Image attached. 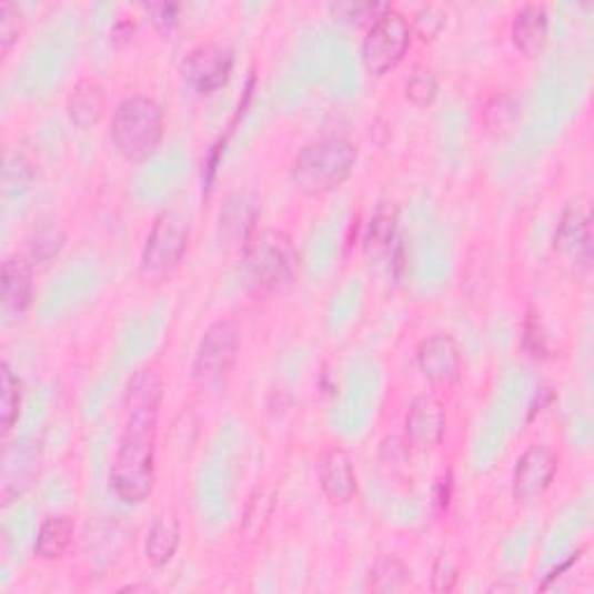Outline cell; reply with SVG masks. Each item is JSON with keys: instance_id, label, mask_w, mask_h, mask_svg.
<instances>
[{"instance_id": "obj_1", "label": "cell", "mask_w": 594, "mask_h": 594, "mask_svg": "<svg viewBox=\"0 0 594 594\" xmlns=\"http://www.w3.org/2000/svg\"><path fill=\"white\" fill-rule=\"evenodd\" d=\"M358 163V147L340 135L321 138L309 142L291 163L293 187L309 195L319 198L340 189L353 174Z\"/></svg>"}, {"instance_id": "obj_2", "label": "cell", "mask_w": 594, "mask_h": 594, "mask_svg": "<svg viewBox=\"0 0 594 594\" xmlns=\"http://www.w3.org/2000/svg\"><path fill=\"white\" fill-rule=\"evenodd\" d=\"M163 110L157 100L147 95L125 98L117 108L110 125L117 151L131 163L149 161L163 142Z\"/></svg>"}, {"instance_id": "obj_3", "label": "cell", "mask_w": 594, "mask_h": 594, "mask_svg": "<svg viewBox=\"0 0 594 594\" xmlns=\"http://www.w3.org/2000/svg\"><path fill=\"white\" fill-rule=\"evenodd\" d=\"M244 261L253 279L265 289H281L298 272V249L289 232L253 228L244 242Z\"/></svg>"}, {"instance_id": "obj_4", "label": "cell", "mask_w": 594, "mask_h": 594, "mask_svg": "<svg viewBox=\"0 0 594 594\" xmlns=\"http://www.w3.org/2000/svg\"><path fill=\"white\" fill-rule=\"evenodd\" d=\"M157 483V460H153L151 436L123 434L112 462L110 485L123 504H140L153 493Z\"/></svg>"}, {"instance_id": "obj_5", "label": "cell", "mask_w": 594, "mask_h": 594, "mask_svg": "<svg viewBox=\"0 0 594 594\" xmlns=\"http://www.w3.org/2000/svg\"><path fill=\"white\" fill-rule=\"evenodd\" d=\"M240 330L230 321H217L204 330L193 360V383L200 391H219L235 370Z\"/></svg>"}, {"instance_id": "obj_6", "label": "cell", "mask_w": 594, "mask_h": 594, "mask_svg": "<svg viewBox=\"0 0 594 594\" xmlns=\"http://www.w3.org/2000/svg\"><path fill=\"white\" fill-rule=\"evenodd\" d=\"M413 42V26L411 21L389 8L368 29V38L363 42V63L368 72L374 77L389 74L395 70L404 57L409 54Z\"/></svg>"}, {"instance_id": "obj_7", "label": "cell", "mask_w": 594, "mask_h": 594, "mask_svg": "<svg viewBox=\"0 0 594 594\" xmlns=\"http://www.w3.org/2000/svg\"><path fill=\"white\" fill-rule=\"evenodd\" d=\"M189 249V223L174 214L165 212L153 223L142 258H140V272L144 279L161 281L170 276Z\"/></svg>"}, {"instance_id": "obj_8", "label": "cell", "mask_w": 594, "mask_h": 594, "mask_svg": "<svg viewBox=\"0 0 594 594\" xmlns=\"http://www.w3.org/2000/svg\"><path fill=\"white\" fill-rule=\"evenodd\" d=\"M163 404V381L157 370H138L123 393V434L151 436L159 425Z\"/></svg>"}, {"instance_id": "obj_9", "label": "cell", "mask_w": 594, "mask_h": 594, "mask_svg": "<svg viewBox=\"0 0 594 594\" xmlns=\"http://www.w3.org/2000/svg\"><path fill=\"white\" fill-rule=\"evenodd\" d=\"M560 470V457L555 455L553 449L544 444L530 446L519 462H515L513 470V497L515 502H532L541 497L551 487L555 474Z\"/></svg>"}, {"instance_id": "obj_10", "label": "cell", "mask_w": 594, "mask_h": 594, "mask_svg": "<svg viewBox=\"0 0 594 594\" xmlns=\"http://www.w3.org/2000/svg\"><path fill=\"white\" fill-rule=\"evenodd\" d=\"M235 57L221 44H200L189 51L182 63V74L189 87L200 93H214L223 89L232 74Z\"/></svg>"}, {"instance_id": "obj_11", "label": "cell", "mask_w": 594, "mask_h": 594, "mask_svg": "<svg viewBox=\"0 0 594 594\" xmlns=\"http://www.w3.org/2000/svg\"><path fill=\"white\" fill-rule=\"evenodd\" d=\"M419 368L434 389H451L462 374V353L457 342L446 332L430 334L416 351Z\"/></svg>"}, {"instance_id": "obj_12", "label": "cell", "mask_w": 594, "mask_h": 594, "mask_svg": "<svg viewBox=\"0 0 594 594\" xmlns=\"http://www.w3.org/2000/svg\"><path fill=\"white\" fill-rule=\"evenodd\" d=\"M446 409L434 395H421L411 402L406 419H404V430H406V444L421 451H432L446 434Z\"/></svg>"}, {"instance_id": "obj_13", "label": "cell", "mask_w": 594, "mask_h": 594, "mask_svg": "<svg viewBox=\"0 0 594 594\" xmlns=\"http://www.w3.org/2000/svg\"><path fill=\"white\" fill-rule=\"evenodd\" d=\"M316 476L323 495L338 506H346L358 493V476L351 455L340 446H328L316 460Z\"/></svg>"}, {"instance_id": "obj_14", "label": "cell", "mask_w": 594, "mask_h": 594, "mask_svg": "<svg viewBox=\"0 0 594 594\" xmlns=\"http://www.w3.org/2000/svg\"><path fill=\"white\" fill-rule=\"evenodd\" d=\"M0 298H3V323H17L33 302V265L29 258L10 255L3 263Z\"/></svg>"}, {"instance_id": "obj_15", "label": "cell", "mask_w": 594, "mask_h": 594, "mask_svg": "<svg viewBox=\"0 0 594 594\" xmlns=\"http://www.w3.org/2000/svg\"><path fill=\"white\" fill-rule=\"evenodd\" d=\"M511 40L525 59L538 57L548 40V12L544 6H525L513 17Z\"/></svg>"}, {"instance_id": "obj_16", "label": "cell", "mask_w": 594, "mask_h": 594, "mask_svg": "<svg viewBox=\"0 0 594 594\" xmlns=\"http://www.w3.org/2000/svg\"><path fill=\"white\" fill-rule=\"evenodd\" d=\"M105 108H108L105 89H102V84L95 80L77 82L66 102L70 121L77 128H82V131L93 128L102 119V114H105Z\"/></svg>"}, {"instance_id": "obj_17", "label": "cell", "mask_w": 594, "mask_h": 594, "mask_svg": "<svg viewBox=\"0 0 594 594\" xmlns=\"http://www.w3.org/2000/svg\"><path fill=\"white\" fill-rule=\"evenodd\" d=\"M179 541H182V525H179L177 513L163 511L147 534L144 555L153 566H165L177 555Z\"/></svg>"}, {"instance_id": "obj_18", "label": "cell", "mask_w": 594, "mask_h": 594, "mask_svg": "<svg viewBox=\"0 0 594 594\" xmlns=\"http://www.w3.org/2000/svg\"><path fill=\"white\" fill-rule=\"evenodd\" d=\"M555 249L564 255L576 258V263L590 261V219L578 207L564 212L555 232Z\"/></svg>"}, {"instance_id": "obj_19", "label": "cell", "mask_w": 594, "mask_h": 594, "mask_svg": "<svg viewBox=\"0 0 594 594\" xmlns=\"http://www.w3.org/2000/svg\"><path fill=\"white\" fill-rule=\"evenodd\" d=\"M38 453L29 446H21L6 453V467H3V504H10L17 495H21L26 487L33 483L38 476Z\"/></svg>"}, {"instance_id": "obj_20", "label": "cell", "mask_w": 594, "mask_h": 594, "mask_svg": "<svg viewBox=\"0 0 594 594\" xmlns=\"http://www.w3.org/2000/svg\"><path fill=\"white\" fill-rule=\"evenodd\" d=\"M74 536V521L70 515H49V519L40 525L38 538H36V557L42 562H57L61 560Z\"/></svg>"}, {"instance_id": "obj_21", "label": "cell", "mask_w": 594, "mask_h": 594, "mask_svg": "<svg viewBox=\"0 0 594 594\" xmlns=\"http://www.w3.org/2000/svg\"><path fill=\"white\" fill-rule=\"evenodd\" d=\"M397 242V212L395 207L383 204L374 212L368 238H365V251L370 258L376 261H385V258H393V249Z\"/></svg>"}, {"instance_id": "obj_22", "label": "cell", "mask_w": 594, "mask_h": 594, "mask_svg": "<svg viewBox=\"0 0 594 594\" xmlns=\"http://www.w3.org/2000/svg\"><path fill=\"white\" fill-rule=\"evenodd\" d=\"M253 221H255V204L249 200L246 193L232 195L221 210V230L228 238H242V244L253 232Z\"/></svg>"}, {"instance_id": "obj_23", "label": "cell", "mask_w": 594, "mask_h": 594, "mask_svg": "<svg viewBox=\"0 0 594 594\" xmlns=\"http://www.w3.org/2000/svg\"><path fill=\"white\" fill-rule=\"evenodd\" d=\"M411 570L397 557H379L370 570V590L379 594H393L406 590Z\"/></svg>"}, {"instance_id": "obj_24", "label": "cell", "mask_w": 594, "mask_h": 594, "mask_svg": "<svg viewBox=\"0 0 594 594\" xmlns=\"http://www.w3.org/2000/svg\"><path fill=\"white\" fill-rule=\"evenodd\" d=\"M66 246V232L59 225L40 228L29 242V263L36 268L49 265Z\"/></svg>"}, {"instance_id": "obj_25", "label": "cell", "mask_w": 594, "mask_h": 594, "mask_svg": "<svg viewBox=\"0 0 594 594\" xmlns=\"http://www.w3.org/2000/svg\"><path fill=\"white\" fill-rule=\"evenodd\" d=\"M21 411V381L12 374V368L3 363L0 368V419H3V432L8 434Z\"/></svg>"}, {"instance_id": "obj_26", "label": "cell", "mask_w": 594, "mask_h": 594, "mask_svg": "<svg viewBox=\"0 0 594 594\" xmlns=\"http://www.w3.org/2000/svg\"><path fill=\"white\" fill-rule=\"evenodd\" d=\"M406 100L411 102V105L416 108H430L432 102L436 100V93H439V82L432 70L427 68H416L413 70V74L409 77L406 82Z\"/></svg>"}, {"instance_id": "obj_27", "label": "cell", "mask_w": 594, "mask_h": 594, "mask_svg": "<svg viewBox=\"0 0 594 594\" xmlns=\"http://www.w3.org/2000/svg\"><path fill=\"white\" fill-rule=\"evenodd\" d=\"M31 179H33V170H31L29 163H26L21 157L8 159L6 170H3V189H6V193L23 191L26 187L31 184Z\"/></svg>"}, {"instance_id": "obj_28", "label": "cell", "mask_w": 594, "mask_h": 594, "mask_svg": "<svg viewBox=\"0 0 594 594\" xmlns=\"http://www.w3.org/2000/svg\"><path fill=\"white\" fill-rule=\"evenodd\" d=\"M391 6H374V3H360V6H338V8H332L334 14H340L344 21L349 23H365L368 29L370 26L389 10Z\"/></svg>"}, {"instance_id": "obj_29", "label": "cell", "mask_w": 594, "mask_h": 594, "mask_svg": "<svg viewBox=\"0 0 594 594\" xmlns=\"http://www.w3.org/2000/svg\"><path fill=\"white\" fill-rule=\"evenodd\" d=\"M19 10L14 6H0V47H3V57L10 54L12 44L19 38Z\"/></svg>"}, {"instance_id": "obj_30", "label": "cell", "mask_w": 594, "mask_h": 594, "mask_svg": "<svg viewBox=\"0 0 594 594\" xmlns=\"http://www.w3.org/2000/svg\"><path fill=\"white\" fill-rule=\"evenodd\" d=\"M457 581V566L453 562V557L442 555L434 564V572H432V590L434 592H449L453 590Z\"/></svg>"}, {"instance_id": "obj_31", "label": "cell", "mask_w": 594, "mask_h": 594, "mask_svg": "<svg viewBox=\"0 0 594 594\" xmlns=\"http://www.w3.org/2000/svg\"><path fill=\"white\" fill-rule=\"evenodd\" d=\"M442 29H444V17L439 14L434 8H423L416 14V26H413V36L421 33L423 40H432L434 36H439V31H442Z\"/></svg>"}, {"instance_id": "obj_32", "label": "cell", "mask_w": 594, "mask_h": 594, "mask_svg": "<svg viewBox=\"0 0 594 594\" xmlns=\"http://www.w3.org/2000/svg\"><path fill=\"white\" fill-rule=\"evenodd\" d=\"M147 14L151 17V23L157 26L159 31H172L179 21V6L157 3L147 8Z\"/></svg>"}]
</instances>
